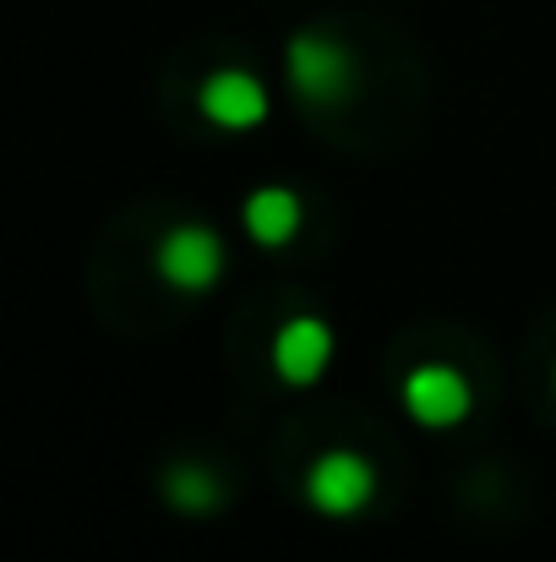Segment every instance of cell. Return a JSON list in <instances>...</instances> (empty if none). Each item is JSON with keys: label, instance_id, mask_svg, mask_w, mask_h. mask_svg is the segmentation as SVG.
I'll return each mask as SVG.
<instances>
[{"label": "cell", "instance_id": "obj_1", "mask_svg": "<svg viewBox=\"0 0 556 562\" xmlns=\"http://www.w3.org/2000/svg\"><path fill=\"white\" fill-rule=\"evenodd\" d=\"M284 66H290L295 93L311 99V104H339V99L355 93V55H350L344 44L322 38V33H300V38H290Z\"/></svg>", "mask_w": 556, "mask_h": 562}, {"label": "cell", "instance_id": "obj_7", "mask_svg": "<svg viewBox=\"0 0 556 562\" xmlns=\"http://www.w3.org/2000/svg\"><path fill=\"white\" fill-rule=\"evenodd\" d=\"M300 229V196L284 187H262L246 196V235L257 246H290Z\"/></svg>", "mask_w": 556, "mask_h": 562}, {"label": "cell", "instance_id": "obj_8", "mask_svg": "<svg viewBox=\"0 0 556 562\" xmlns=\"http://www.w3.org/2000/svg\"><path fill=\"white\" fill-rule=\"evenodd\" d=\"M164 497H170V508L202 519V514H218V508H224V481H218L207 464H175V470L164 475Z\"/></svg>", "mask_w": 556, "mask_h": 562}, {"label": "cell", "instance_id": "obj_5", "mask_svg": "<svg viewBox=\"0 0 556 562\" xmlns=\"http://www.w3.org/2000/svg\"><path fill=\"white\" fill-rule=\"evenodd\" d=\"M196 104H202V115L213 121V126H224V132H251V126H262V115H268V88L251 77V71H213L207 82H202V93H196Z\"/></svg>", "mask_w": 556, "mask_h": 562}, {"label": "cell", "instance_id": "obj_4", "mask_svg": "<svg viewBox=\"0 0 556 562\" xmlns=\"http://www.w3.org/2000/svg\"><path fill=\"white\" fill-rule=\"evenodd\" d=\"M469 404H475V393H469L464 372H453V367L431 361V367H415L404 376V409L420 426H458L469 415Z\"/></svg>", "mask_w": 556, "mask_h": 562}, {"label": "cell", "instance_id": "obj_6", "mask_svg": "<svg viewBox=\"0 0 556 562\" xmlns=\"http://www.w3.org/2000/svg\"><path fill=\"white\" fill-rule=\"evenodd\" d=\"M328 361H333V334H328L322 317H290L279 328V339H273V372L284 376L290 387L317 382V376L328 372Z\"/></svg>", "mask_w": 556, "mask_h": 562}, {"label": "cell", "instance_id": "obj_3", "mask_svg": "<svg viewBox=\"0 0 556 562\" xmlns=\"http://www.w3.org/2000/svg\"><path fill=\"white\" fill-rule=\"evenodd\" d=\"M159 279L175 284L185 295H202L218 273H224V240L207 229V224H175L164 240H159Z\"/></svg>", "mask_w": 556, "mask_h": 562}, {"label": "cell", "instance_id": "obj_2", "mask_svg": "<svg viewBox=\"0 0 556 562\" xmlns=\"http://www.w3.org/2000/svg\"><path fill=\"white\" fill-rule=\"evenodd\" d=\"M371 492H376V475H371L366 459L350 453V448L322 453V459L311 464V475H306V497H311V508L328 514V519H350V514H361V508L371 503Z\"/></svg>", "mask_w": 556, "mask_h": 562}]
</instances>
